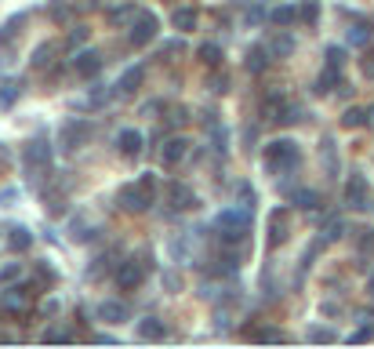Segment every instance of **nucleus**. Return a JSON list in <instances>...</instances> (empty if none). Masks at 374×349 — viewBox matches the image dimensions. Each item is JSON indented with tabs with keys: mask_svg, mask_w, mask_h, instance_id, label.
<instances>
[{
	"mask_svg": "<svg viewBox=\"0 0 374 349\" xmlns=\"http://www.w3.org/2000/svg\"><path fill=\"white\" fill-rule=\"evenodd\" d=\"M207 88L215 91V95H225V91H229V76H225V73H215V76L207 81Z\"/></svg>",
	"mask_w": 374,
	"mask_h": 349,
	"instance_id": "obj_41",
	"label": "nucleus"
},
{
	"mask_svg": "<svg viewBox=\"0 0 374 349\" xmlns=\"http://www.w3.org/2000/svg\"><path fill=\"white\" fill-rule=\"evenodd\" d=\"M88 138H91V124L88 120H80V117L62 120V128H58V146H62V153H76Z\"/></svg>",
	"mask_w": 374,
	"mask_h": 349,
	"instance_id": "obj_6",
	"label": "nucleus"
},
{
	"mask_svg": "<svg viewBox=\"0 0 374 349\" xmlns=\"http://www.w3.org/2000/svg\"><path fill=\"white\" fill-rule=\"evenodd\" d=\"M298 19H302L305 26H316V22H320V4H316V0H302Z\"/></svg>",
	"mask_w": 374,
	"mask_h": 349,
	"instance_id": "obj_31",
	"label": "nucleus"
},
{
	"mask_svg": "<svg viewBox=\"0 0 374 349\" xmlns=\"http://www.w3.org/2000/svg\"><path fill=\"white\" fill-rule=\"evenodd\" d=\"M149 269H153V255H145V251H138L135 259L120 262L117 266V277H113V280H117V291H138Z\"/></svg>",
	"mask_w": 374,
	"mask_h": 349,
	"instance_id": "obj_4",
	"label": "nucleus"
},
{
	"mask_svg": "<svg viewBox=\"0 0 374 349\" xmlns=\"http://www.w3.org/2000/svg\"><path fill=\"white\" fill-rule=\"evenodd\" d=\"M168 200H171V208H178V211H189V208H197V193L186 186V182H171L168 186Z\"/></svg>",
	"mask_w": 374,
	"mask_h": 349,
	"instance_id": "obj_14",
	"label": "nucleus"
},
{
	"mask_svg": "<svg viewBox=\"0 0 374 349\" xmlns=\"http://www.w3.org/2000/svg\"><path fill=\"white\" fill-rule=\"evenodd\" d=\"M360 255H374V229H360Z\"/></svg>",
	"mask_w": 374,
	"mask_h": 349,
	"instance_id": "obj_40",
	"label": "nucleus"
},
{
	"mask_svg": "<svg viewBox=\"0 0 374 349\" xmlns=\"http://www.w3.org/2000/svg\"><path fill=\"white\" fill-rule=\"evenodd\" d=\"M70 15H73V11H70V4H51V19H55V22H66Z\"/></svg>",
	"mask_w": 374,
	"mask_h": 349,
	"instance_id": "obj_47",
	"label": "nucleus"
},
{
	"mask_svg": "<svg viewBox=\"0 0 374 349\" xmlns=\"http://www.w3.org/2000/svg\"><path fill=\"white\" fill-rule=\"evenodd\" d=\"M266 51H269L276 62L287 58V55H295V37H291V33H276V37L266 40Z\"/></svg>",
	"mask_w": 374,
	"mask_h": 349,
	"instance_id": "obj_16",
	"label": "nucleus"
},
{
	"mask_svg": "<svg viewBox=\"0 0 374 349\" xmlns=\"http://www.w3.org/2000/svg\"><path fill=\"white\" fill-rule=\"evenodd\" d=\"M135 15H138V11H135L131 4H113V8L106 11V22H109V26H131Z\"/></svg>",
	"mask_w": 374,
	"mask_h": 349,
	"instance_id": "obj_22",
	"label": "nucleus"
},
{
	"mask_svg": "<svg viewBox=\"0 0 374 349\" xmlns=\"http://www.w3.org/2000/svg\"><path fill=\"white\" fill-rule=\"evenodd\" d=\"M341 128H367V106H349L345 113H341Z\"/></svg>",
	"mask_w": 374,
	"mask_h": 349,
	"instance_id": "obj_27",
	"label": "nucleus"
},
{
	"mask_svg": "<svg viewBox=\"0 0 374 349\" xmlns=\"http://www.w3.org/2000/svg\"><path fill=\"white\" fill-rule=\"evenodd\" d=\"M258 342H284V335H280V331H273V327H266V331H258Z\"/></svg>",
	"mask_w": 374,
	"mask_h": 349,
	"instance_id": "obj_48",
	"label": "nucleus"
},
{
	"mask_svg": "<svg viewBox=\"0 0 374 349\" xmlns=\"http://www.w3.org/2000/svg\"><path fill=\"white\" fill-rule=\"evenodd\" d=\"M29 298H37V284H19V280H15L11 288L4 291V298H0V306L11 309V313H22L29 306Z\"/></svg>",
	"mask_w": 374,
	"mask_h": 349,
	"instance_id": "obj_10",
	"label": "nucleus"
},
{
	"mask_svg": "<svg viewBox=\"0 0 374 349\" xmlns=\"http://www.w3.org/2000/svg\"><path fill=\"white\" fill-rule=\"evenodd\" d=\"M44 342H70V331H47V335H44Z\"/></svg>",
	"mask_w": 374,
	"mask_h": 349,
	"instance_id": "obj_50",
	"label": "nucleus"
},
{
	"mask_svg": "<svg viewBox=\"0 0 374 349\" xmlns=\"http://www.w3.org/2000/svg\"><path fill=\"white\" fill-rule=\"evenodd\" d=\"M367 128H374V106H367Z\"/></svg>",
	"mask_w": 374,
	"mask_h": 349,
	"instance_id": "obj_53",
	"label": "nucleus"
},
{
	"mask_svg": "<svg viewBox=\"0 0 374 349\" xmlns=\"http://www.w3.org/2000/svg\"><path fill=\"white\" fill-rule=\"evenodd\" d=\"M320 156H323V161H327V171L334 174V171H338V153H334V138H323V142H320Z\"/></svg>",
	"mask_w": 374,
	"mask_h": 349,
	"instance_id": "obj_33",
	"label": "nucleus"
},
{
	"mask_svg": "<svg viewBox=\"0 0 374 349\" xmlns=\"http://www.w3.org/2000/svg\"><path fill=\"white\" fill-rule=\"evenodd\" d=\"M117 204H120V211H127V215H142L145 208H153V197L145 193L138 182H127V186H120Z\"/></svg>",
	"mask_w": 374,
	"mask_h": 349,
	"instance_id": "obj_8",
	"label": "nucleus"
},
{
	"mask_svg": "<svg viewBox=\"0 0 374 349\" xmlns=\"http://www.w3.org/2000/svg\"><path fill=\"white\" fill-rule=\"evenodd\" d=\"M360 73L367 76V81H374V47H367L364 58H360Z\"/></svg>",
	"mask_w": 374,
	"mask_h": 349,
	"instance_id": "obj_42",
	"label": "nucleus"
},
{
	"mask_svg": "<svg viewBox=\"0 0 374 349\" xmlns=\"http://www.w3.org/2000/svg\"><path fill=\"white\" fill-rule=\"evenodd\" d=\"M371 37H374V26H371V22H356V26H349V44H352V47H367Z\"/></svg>",
	"mask_w": 374,
	"mask_h": 349,
	"instance_id": "obj_28",
	"label": "nucleus"
},
{
	"mask_svg": "<svg viewBox=\"0 0 374 349\" xmlns=\"http://www.w3.org/2000/svg\"><path fill=\"white\" fill-rule=\"evenodd\" d=\"M371 339H374L371 327H360V331H352V335H349V342H371Z\"/></svg>",
	"mask_w": 374,
	"mask_h": 349,
	"instance_id": "obj_49",
	"label": "nucleus"
},
{
	"mask_svg": "<svg viewBox=\"0 0 374 349\" xmlns=\"http://www.w3.org/2000/svg\"><path fill=\"white\" fill-rule=\"evenodd\" d=\"M291 204H295V208H302V211H316L320 208V193L316 189H291Z\"/></svg>",
	"mask_w": 374,
	"mask_h": 349,
	"instance_id": "obj_21",
	"label": "nucleus"
},
{
	"mask_svg": "<svg viewBox=\"0 0 374 349\" xmlns=\"http://www.w3.org/2000/svg\"><path fill=\"white\" fill-rule=\"evenodd\" d=\"M109 262H113V255H99V259H95V266L88 269V277H91V280H99V277H106V269H109Z\"/></svg>",
	"mask_w": 374,
	"mask_h": 349,
	"instance_id": "obj_38",
	"label": "nucleus"
},
{
	"mask_svg": "<svg viewBox=\"0 0 374 349\" xmlns=\"http://www.w3.org/2000/svg\"><path fill=\"white\" fill-rule=\"evenodd\" d=\"M15 200H19V189H4V193H0V204H4V208L15 204Z\"/></svg>",
	"mask_w": 374,
	"mask_h": 349,
	"instance_id": "obj_52",
	"label": "nucleus"
},
{
	"mask_svg": "<svg viewBox=\"0 0 374 349\" xmlns=\"http://www.w3.org/2000/svg\"><path fill=\"white\" fill-rule=\"evenodd\" d=\"M186 51V44L182 40H171V44H164V55H182Z\"/></svg>",
	"mask_w": 374,
	"mask_h": 349,
	"instance_id": "obj_51",
	"label": "nucleus"
},
{
	"mask_svg": "<svg viewBox=\"0 0 374 349\" xmlns=\"http://www.w3.org/2000/svg\"><path fill=\"white\" fill-rule=\"evenodd\" d=\"M186 156H189V138H182V135L168 138L164 146H160V164H164V168H178Z\"/></svg>",
	"mask_w": 374,
	"mask_h": 349,
	"instance_id": "obj_11",
	"label": "nucleus"
},
{
	"mask_svg": "<svg viewBox=\"0 0 374 349\" xmlns=\"http://www.w3.org/2000/svg\"><path fill=\"white\" fill-rule=\"evenodd\" d=\"M266 19L273 22V26H295L298 22V8L295 4H284V8H273Z\"/></svg>",
	"mask_w": 374,
	"mask_h": 349,
	"instance_id": "obj_25",
	"label": "nucleus"
},
{
	"mask_svg": "<svg viewBox=\"0 0 374 349\" xmlns=\"http://www.w3.org/2000/svg\"><path fill=\"white\" fill-rule=\"evenodd\" d=\"M338 88H345V84H341V70H334V66H327V70H323L320 76H316V95H331V91H338Z\"/></svg>",
	"mask_w": 374,
	"mask_h": 349,
	"instance_id": "obj_20",
	"label": "nucleus"
},
{
	"mask_svg": "<svg viewBox=\"0 0 374 349\" xmlns=\"http://www.w3.org/2000/svg\"><path fill=\"white\" fill-rule=\"evenodd\" d=\"M142 142H145V138H142L135 128H124V131L117 135V149H120L124 156H138V153H142Z\"/></svg>",
	"mask_w": 374,
	"mask_h": 349,
	"instance_id": "obj_18",
	"label": "nucleus"
},
{
	"mask_svg": "<svg viewBox=\"0 0 374 349\" xmlns=\"http://www.w3.org/2000/svg\"><path fill=\"white\" fill-rule=\"evenodd\" d=\"M95 316H99L102 324H124L127 316H131V309H127L120 298H109V302H99V306H95Z\"/></svg>",
	"mask_w": 374,
	"mask_h": 349,
	"instance_id": "obj_13",
	"label": "nucleus"
},
{
	"mask_svg": "<svg viewBox=\"0 0 374 349\" xmlns=\"http://www.w3.org/2000/svg\"><path fill=\"white\" fill-rule=\"evenodd\" d=\"M341 200H345L349 211H371V208H374V204H371V182H367L364 171H352V174H349Z\"/></svg>",
	"mask_w": 374,
	"mask_h": 349,
	"instance_id": "obj_5",
	"label": "nucleus"
},
{
	"mask_svg": "<svg viewBox=\"0 0 374 349\" xmlns=\"http://www.w3.org/2000/svg\"><path fill=\"white\" fill-rule=\"evenodd\" d=\"M22 171H26V179L29 182H44L47 174H51V146L47 142H29V146L22 149Z\"/></svg>",
	"mask_w": 374,
	"mask_h": 349,
	"instance_id": "obj_3",
	"label": "nucleus"
},
{
	"mask_svg": "<svg viewBox=\"0 0 374 349\" xmlns=\"http://www.w3.org/2000/svg\"><path fill=\"white\" fill-rule=\"evenodd\" d=\"M33 241H37V233L26 229V226H11L8 229V251H15V255H26V251L33 247Z\"/></svg>",
	"mask_w": 374,
	"mask_h": 349,
	"instance_id": "obj_15",
	"label": "nucleus"
},
{
	"mask_svg": "<svg viewBox=\"0 0 374 349\" xmlns=\"http://www.w3.org/2000/svg\"><path fill=\"white\" fill-rule=\"evenodd\" d=\"M251 229H254V215H251L247 204H240V208H225V211L215 218L218 241H222V244H233V247H236V241L247 244Z\"/></svg>",
	"mask_w": 374,
	"mask_h": 349,
	"instance_id": "obj_1",
	"label": "nucleus"
},
{
	"mask_svg": "<svg viewBox=\"0 0 374 349\" xmlns=\"http://www.w3.org/2000/svg\"><path fill=\"white\" fill-rule=\"evenodd\" d=\"M109 95H113L109 88H95V91L88 95V102H91L95 109H99V106H106V102H109Z\"/></svg>",
	"mask_w": 374,
	"mask_h": 349,
	"instance_id": "obj_44",
	"label": "nucleus"
},
{
	"mask_svg": "<svg viewBox=\"0 0 374 349\" xmlns=\"http://www.w3.org/2000/svg\"><path fill=\"white\" fill-rule=\"evenodd\" d=\"M298 164H302V149H298L295 138H273V142H266V149H262L266 174H287V171H295Z\"/></svg>",
	"mask_w": 374,
	"mask_h": 349,
	"instance_id": "obj_2",
	"label": "nucleus"
},
{
	"mask_svg": "<svg viewBox=\"0 0 374 349\" xmlns=\"http://www.w3.org/2000/svg\"><path fill=\"white\" fill-rule=\"evenodd\" d=\"M19 277H22V266L19 262H8L4 269H0V284H15Z\"/></svg>",
	"mask_w": 374,
	"mask_h": 349,
	"instance_id": "obj_39",
	"label": "nucleus"
},
{
	"mask_svg": "<svg viewBox=\"0 0 374 349\" xmlns=\"http://www.w3.org/2000/svg\"><path fill=\"white\" fill-rule=\"evenodd\" d=\"M142 81H145V70H142V66H131V70H124V73H120L117 91H120V95H135V91L142 88Z\"/></svg>",
	"mask_w": 374,
	"mask_h": 349,
	"instance_id": "obj_19",
	"label": "nucleus"
},
{
	"mask_svg": "<svg viewBox=\"0 0 374 349\" xmlns=\"http://www.w3.org/2000/svg\"><path fill=\"white\" fill-rule=\"evenodd\" d=\"M309 339H313V342H334L338 335L331 327H313V331H309Z\"/></svg>",
	"mask_w": 374,
	"mask_h": 349,
	"instance_id": "obj_45",
	"label": "nucleus"
},
{
	"mask_svg": "<svg viewBox=\"0 0 374 349\" xmlns=\"http://www.w3.org/2000/svg\"><path fill=\"white\" fill-rule=\"evenodd\" d=\"M266 233H269V247H280L291 236V211L287 208H273L266 218Z\"/></svg>",
	"mask_w": 374,
	"mask_h": 349,
	"instance_id": "obj_9",
	"label": "nucleus"
},
{
	"mask_svg": "<svg viewBox=\"0 0 374 349\" xmlns=\"http://www.w3.org/2000/svg\"><path fill=\"white\" fill-rule=\"evenodd\" d=\"M269 62H273V55L266 51V44H262V47H251V51H247V70H251V73H262Z\"/></svg>",
	"mask_w": 374,
	"mask_h": 349,
	"instance_id": "obj_29",
	"label": "nucleus"
},
{
	"mask_svg": "<svg viewBox=\"0 0 374 349\" xmlns=\"http://www.w3.org/2000/svg\"><path fill=\"white\" fill-rule=\"evenodd\" d=\"M327 66H334V70L345 66V47H341V44H331L327 47Z\"/></svg>",
	"mask_w": 374,
	"mask_h": 349,
	"instance_id": "obj_36",
	"label": "nucleus"
},
{
	"mask_svg": "<svg viewBox=\"0 0 374 349\" xmlns=\"http://www.w3.org/2000/svg\"><path fill=\"white\" fill-rule=\"evenodd\" d=\"M33 269H37V277H40V284H47V288H51V284H55V269L47 266V262H37Z\"/></svg>",
	"mask_w": 374,
	"mask_h": 349,
	"instance_id": "obj_43",
	"label": "nucleus"
},
{
	"mask_svg": "<svg viewBox=\"0 0 374 349\" xmlns=\"http://www.w3.org/2000/svg\"><path fill=\"white\" fill-rule=\"evenodd\" d=\"M164 288H168V291H182V273L168 269V273H164Z\"/></svg>",
	"mask_w": 374,
	"mask_h": 349,
	"instance_id": "obj_46",
	"label": "nucleus"
},
{
	"mask_svg": "<svg viewBox=\"0 0 374 349\" xmlns=\"http://www.w3.org/2000/svg\"><path fill=\"white\" fill-rule=\"evenodd\" d=\"M15 99H19V84H15V81H4V84H0V106H11Z\"/></svg>",
	"mask_w": 374,
	"mask_h": 349,
	"instance_id": "obj_37",
	"label": "nucleus"
},
{
	"mask_svg": "<svg viewBox=\"0 0 374 349\" xmlns=\"http://www.w3.org/2000/svg\"><path fill=\"white\" fill-rule=\"evenodd\" d=\"M341 236H345V218L331 215L327 222H323V233H320V241H323V244H334V241H341Z\"/></svg>",
	"mask_w": 374,
	"mask_h": 349,
	"instance_id": "obj_24",
	"label": "nucleus"
},
{
	"mask_svg": "<svg viewBox=\"0 0 374 349\" xmlns=\"http://www.w3.org/2000/svg\"><path fill=\"white\" fill-rule=\"evenodd\" d=\"M295 120H302V106L284 102V109H280V117H276V124H295Z\"/></svg>",
	"mask_w": 374,
	"mask_h": 349,
	"instance_id": "obj_35",
	"label": "nucleus"
},
{
	"mask_svg": "<svg viewBox=\"0 0 374 349\" xmlns=\"http://www.w3.org/2000/svg\"><path fill=\"white\" fill-rule=\"evenodd\" d=\"M284 102H287V99H284V95H280V91H273V95H269V99L262 102V117L276 124V117H280V109H284Z\"/></svg>",
	"mask_w": 374,
	"mask_h": 349,
	"instance_id": "obj_30",
	"label": "nucleus"
},
{
	"mask_svg": "<svg viewBox=\"0 0 374 349\" xmlns=\"http://www.w3.org/2000/svg\"><path fill=\"white\" fill-rule=\"evenodd\" d=\"M197 58L204 62V66L218 70V66H222V47H218L215 40H207V44H200V47H197Z\"/></svg>",
	"mask_w": 374,
	"mask_h": 349,
	"instance_id": "obj_26",
	"label": "nucleus"
},
{
	"mask_svg": "<svg viewBox=\"0 0 374 349\" xmlns=\"http://www.w3.org/2000/svg\"><path fill=\"white\" fill-rule=\"evenodd\" d=\"M197 22H200L197 8H174V15H171V26L178 29V33H193V29H197Z\"/></svg>",
	"mask_w": 374,
	"mask_h": 349,
	"instance_id": "obj_17",
	"label": "nucleus"
},
{
	"mask_svg": "<svg viewBox=\"0 0 374 349\" xmlns=\"http://www.w3.org/2000/svg\"><path fill=\"white\" fill-rule=\"evenodd\" d=\"M131 33H127V40H131V47H149V40H156L160 33V19L153 11H138L135 15V22L127 26Z\"/></svg>",
	"mask_w": 374,
	"mask_h": 349,
	"instance_id": "obj_7",
	"label": "nucleus"
},
{
	"mask_svg": "<svg viewBox=\"0 0 374 349\" xmlns=\"http://www.w3.org/2000/svg\"><path fill=\"white\" fill-rule=\"evenodd\" d=\"M102 70V55L99 51H76L73 55V73L84 76V81H91V76H99Z\"/></svg>",
	"mask_w": 374,
	"mask_h": 349,
	"instance_id": "obj_12",
	"label": "nucleus"
},
{
	"mask_svg": "<svg viewBox=\"0 0 374 349\" xmlns=\"http://www.w3.org/2000/svg\"><path fill=\"white\" fill-rule=\"evenodd\" d=\"M26 22V11H19V15H11V19H8V26L4 29H0V44H4V40H15V37H19V26Z\"/></svg>",
	"mask_w": 374,
	"mask_h": 349,
	"instance_id": "obj_32",
	"label": "nucleus"
},
{
	"mask_svg": "<svg viewBox=\"0 0 374 349\" xmlns=\"http://www.w3.org/2000/svg\"><path fill=\"white\" fill-rule=\"evenodd\" d=\"M164 335H168V331H164V324H160L156 316H145V320L138 324V339L142 342H160Z\"/></svg>",
	"mask_w": 374,
	"mask_h": 349,
	"instance_id": "obj_23",
	"label": "nucleus"
},
{
	"mask_svg": "<svg viewBox=\"0 0 374 349\" xmlns=\"http://www.w3.org/2000/svg\"><path fill=\"white\" fill-rule=\"evenodd\" d=\"M367 291H371V302H374V277H371V284H367Z\"/></svg>",
	"mask_w": 374,
	"mask_h": 349,
	"instance_id": "obj_54",
	"label": "nucleus"
},
{
	"mask_svg": "<svg viewBox=\"0 0 374 349\" xmlns=\"http://www.w3.org/2000/svg\"><path fill=\"white\" fill-rule=\"evenodd\" d=\"M58 51V44H40L37 47V55H33V70H44L47 62H51V55Z\"/></svg>",
	"mask_w": 374,
	"mask_h": 349,
	"instance_id": "obj_34",
	"label": "nucleus"
}]
</instances>
